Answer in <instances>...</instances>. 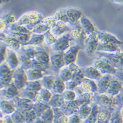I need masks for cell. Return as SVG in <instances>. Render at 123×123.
Masks as SVG:
<instances>
[{
    "label": "cell",
    "instance_id": "1",
    "mask_svg": "<svg viewBox=\"0 0 123 123\" xmlns=\"http://www.w3.org/2000/svg\"><path fill=\"white\" fill-rule=\"evenodd\" d=\"M94 66L102 73L116 74L117 72L116 68H114V66L105 60L100 59L95 61Z\"/></svg>",
    "mask_w": 123,
    "mask_h": 123
},
{
    "label": "cell",
    "instance_id": "2",
    "mask_svg": "<svg viewBox=\"0 0 123 123\" xmlns=\"http://www.w3.org/2000/svg\"><path fill=\"white\" fill-rule=\"evenodd\" d=\"M16 106L18 111L23 113L24 112L32 110L34 107V105L32 101L29 99L22 98L18 100L16 102Z\"/></svg>",
    "mask_w": 123,
    "mask_h": 123
},
{
    "label": "cell",
    "instance_id": "3",
    "mask_svg": "<svg viewBox=\"0 0 123 123\" xmlns=\"http://www.w3.org/2000/svg\"><path fill=\"white\" fill-rule=\"evenodd\" d=\"M95 99L98 102L97 104H98L102 107L106 108L107 110L108 107L112 106L114 103L113 100L104 94H100L96 97Z\"/></svg>",
    "mask_w": 123,
    "mask_h": 123
},
{
    "label": "cell",
    "instance_id": "4",
    "mask_svg": "<svg viewBox=\"0 0 123 123\" xmlns=\"http://www.w3.org/2000/svg\"><path fill=\"white\" fill-rule=\"evenodd\" d=\"M121 88L122 85L120 82L115 80L111 81L107 92L111 96H117L120 93Z\"/></svg>",
    "mask_w": 123,
    "mask_h": 123
},
{
    "label": "cell",
    "instance_id": "5",
    "mask_svg": "<svg viewBox=\"0 0 123 123\" xmlns=\"http://www.w3.org/2000/svg\"><path fill=\"white\" fill-rule=\"evenodd\" d=\"M111 115L108 110L104 108L99 110L98 108L97 123H110Z\"/></svg>",
    "mask_w": 123,
    "mask_h": 123
},
{
    "label": "cell",
    "instance_id": "6",
    "mask_svg": "<svg viewBox=\"0 0 123 123\" xmlns=\"http://www.w3.org/2000/svg\"><path fill=\"white\" fill-rule=\"evenodd\" d=\"M92 109V106H90L88 104L84 105L79 107L78 114L80 116L82 120L85 121L90 114Z\"/></svg>",
    "mask_w": 123,
    "mask_h": 123
},
{
    "label": "cell",
    "instance_id": "7",
    "mask_svg": "<svg viewBox=\"0 0 123 123\" xmlns=\"http://www.w3.org/2000/svg\"><path fill=\"white\" fill-rule=\"evenodd\" d=\"M83 73L87 77L91 79H98L101 78V74L100 71L95 67H91L86 68L83 70Z\"/></svg>",
    "mask_w": 123,
    "mask_h": 123
},
{
    "label": "cell",
    "instance_id": "8",
    "mask_svg": "<svg viewBox=\"0 0 123 123\" xmlns=\"http://www.w3.org/2000/svg\"><path fill=\"white\" fill-rule=\"evenodd\" d=\"M98 107L97 105L92 106V111L88 117L83 121V123H97Z\"/></svg>",
    "mask_w": 123,
    "mask_h": 123
},
{
    "label": "cell",
    "instance_id": "9",
    "mask_svg": "<svg viewBox=\"0 0 123 123\" xmlns=\"http://www.w3.org/2000/svg\"><path fill=\"white\" fill-rule=\"evenodd\" d=\"M0 107L4 113L7 115L12 114L15 111V107L12 104L5 101L0 102Z\"/></svg>",
    "mask_w": 123,
    "mask_h": 123
},
{
    "label": "cell",
    "instance_id": "10",
    "mask_svg": "<svg viewBox=\"0 0 123 123\" xmlns=\"http://www.w3.org/2000/svg\"><path fill=\"white\" fill-rule=\"evenodd\" d=\"M49 108V107L45 104L38 102V104L35 105L34 106L33 110L35 112L38 117H40Z\"/></svg>",
    "mask_w": 123,
    "mask_h": 123
},
{
    "label": "cell",
    "instance_id": "11",
    "mask_svg": "<svg viewBox=\"0 0 123 123\" xmlns=\"http://www.w3.org/2000/svg\"><path fill=\"white\" fill-rule=\"evenodd\" d=\"M24 123H34L38 118L34 110H30L23 113Z\"/></svg>",
    "mask_w": 123,
    "mask_h": 123
},
{
    "label": "cell",
    "instance_id": "12",
    "mask_svg": "<svg viewBox=\"0 0 123 123\" xmlns=\"http://www.w3.org/2000/svg\"><path fill=\"white\" fill-rule=\"evenodd\" d=\"M110 78L108 77V75H107L105 78L102 79L99 83V93L100 94H104L105 92H107L109 85L110 83Z\"/></svg>",
    "mask_w": 123,
    "mask_h": 123
},
{
    "label": "cell",
    "instance_id": "13",
    "mask_svg": "<svg viewBox=\"0 0 123 123\" xmlns=\"http://www.w3.org/2000/svg\"><path fill=\"white\" fill-rule=\"evenodd\" d=\"M45 123H52L54 121V114L53 110L49 108L40 117Z\"/></svg>",
    "mask_w": 123,
    "mask_h": 123
},
{
    "label": "cell",
    "instance_id": "14",
    "mask_svg": "<svg viewBox=\"0 0 123 123\" xmlns=\"http://www.w3.org/2000/svg\"><path fill=\"white\" fill-rule=\"evenodd\" d=\"M64 105L63 97L59 96L58 95L54 97L51 101H50V105L53 106L54 108H58L61 107Z\"/></svg>",
    "mask_w": 123,
    "mask_h": 123
},
{
    "label": "cell",
    "instance_id": "15",
    "mask_svg": "<svg viewBox=\"0 0 123 123\" xmlns=\"http://www.w3.org/2000/svg\"><path fill=\"white\" fill-rule=\"evenodd\" d=\"M11 116L14 123H24V115L20 111H15Z\"/></svg>",
    "mask_w": 123,
    "mask_h": 123
},
{
    "label": "cell",
    "instance_id": "16",
    "mask_svg": "<svg viewBox=\"0 0 123 123\" xmlns=\"http://www.w3.org/2000/svg\"><path fill=\"white\" fill-rule=\"evenodd\" d=\"M110 123H123V120L120 115L119 111L111 114Z\"/></svg>",
    "mask_w": 123,
    "mask_h": 123
},
{
    "label": "cell",
    "instance_id": "17",
    "mask_svg": "<svg viewBox=\"0 0 123 123\" xmlns=\"http://www.w3.org/2000/svg\"><path fill=\"white\" fill-rule=\"evenodd\" d=\"M75 98V95L73 91H68L65 93L64 95L63 98H65L66 100L72 101H73Z\"/></svg>",
    "mask_w": 123,
    "mask_h": 123
},
{
    "label": "cell",
    "instance_id": "18",
    "mask_svg": "<svg viewBox=\"0 0 123 123\" xmlns=\"http://www.w3.org/2000/svg\"><path fill=\"white\" fill-rule=\"evenodd\" d=\"M81 118L78 114L71 115L68 118V123H81Z\"/></svg>",
    "mask_w": 123,
    "mask_h": 123
},
{
    "label": "cell",
    "instance_id": "19",
    "mask_svg": "<svg viewBox=\"0 0 123 123\" xmlns=\"http://www.w3.org/2000/svg\"><path fill=\"white\" fill-rule=\"evenodd\" d=\"M53 122L55 123H68V118L64 115L58 119H54Z\"/></svg>",
    "mask_w": 123,
    "mask_h": 123
},
{
    "label": "cell",
    "instance_id": "20",
    "mask_svg": "<svg viewBox=\"0 0 123 123\" xmlns=\"http://www.w3.org/2000/svg\"><path fill=\"white\" fill-rule=\"evenodd\" d=\"M40 98L43 100H44V101H48L50 100L51 98V95L48 92H44L42 94V95L40 96Z\"/></svg>",
    "mask_w": 123,
    "mask_h": 123
},
{
    "label": "cell",
    "instance_id": "21",
    "mask_svg": "<svg viewBox=\"0 0 123 123\" xmlns=\"http://www.w3.org/2000/svg\"><path fill=\"white\" fill-rule=\"evenodd\" d=\"M116 101L119 104L123 105V92L120 93L117 96Z\"/></svg>",
    "mask_w": 123,
    "mask_h": 123
},
{
    "label": "cell",
    "instance_id": "22",
    "mask_svg": "<svg viewBox=\"0 0 123 123\" xmlns=\"http://www.w3.org/2000/svg\"><path fill=\"white\" fill-rule=\"evenodd\" d=\"M5 123H14L11 115H7L4 117Z\"/></svg>",
    "mask_w": 123,
    "mask_h": 123
},
{
    "label": "cell",
    "instance_id": "23",
    "mask_svg": "<svg viewBox=\"0 0 123 123\" xmlns=\"http://www.w3.org/2000/svg\"><path fill=\"white\" fill-rule=\"evenodd\" d=\"M116 74H117L118 77L119 78V79L121 80V82L123 83V69L118 71Z\"/></svg>",
    "mask_w": 123,
    "mask_h": 123
},
{
    "label": "cell",
    "instance_id": "24",
    "mask_svg": "<svg viewBox=\"0 0 123 123\" xmlns=\"http://www.w3.org/2000/svg\"><path fill=\"white\" fill-rule=\"evenodd\" d=\"M34 123H45L40 117H38Z\"/></svg>",
    "mask_w": 123,
    "mask_h": 123
},
{
    "label": "cell",
    "instance_id": "25",
    "mask_svg": "<svg viewBox=\"0 0 123 123\" xmlns=\"http://www.w3.org/2000/svg\"><path fill=\"white\" fill-rule=\"evenodd\" d=\"M0 123H5L4 117L2 114H0Z\"/></svg>",
    "mask_w": 123,
    "mask_h": 123
},
{
    "label": "cell",
    "instance_id": "26",
    "mask_svg": "<svg viewBox=\"0 0 123 123\" xmlns=\"http://www.w3.org/2000/svg\"><path fill=\"white\" fill-rule=\"evenodd\" d=\"M119 113L120 114V115L122 118V119L123 120V107H122V108L120 110V111H119Z\"/></svg>",
    "mask_w": 123,
    "mask_h": 123
},
{
    "label": "cell",
    "instance_id": "27",
    "mask_svg": "<svg viewBox=\"0 0 123 123\" xmlns=\"http://www.w3.org/2000/svg\"><path fill=\"white\" fill-rule=\"evenodd\" d=\"M54 123V122H53V123Z\"/></svg>",
    "mask_w": 123,
    "mask_h": 123
}]
</instances>
